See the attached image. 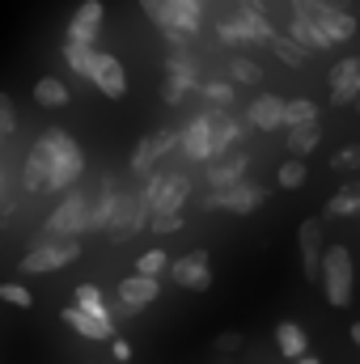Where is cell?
I'll return each mask as SVG.
<instances>
[{
  "label": "cell",
  "instance_id": "obj_1",
  "mask_svg": "<svg viewBox=\"0 0 360 364\" xmlns=\"http://www.w3.org/2000/svg\"><path fill=\"white\" fill-rule=\"evenodd\" d=\"M43 153H47V191H68L73 182L85 174V157L77 149V140L64 127H51L38 136Z\"/></svg>",
  "mask_w": 360,
  "mask_h": 364
},
{
  "label": "cell",
  "instance_id": "obj_2",
  "mask_svg": "<svg viewBox=\"0 0 360 364\" xmlns=\"http://www.w3.org/2000/svg\"><path fill=\"white\" fill-rule=\"evenodd\" d=\"M140 9H144V17H149L153 26L166 30L170 43H186V38L199 30V9H203V0H140Z\"/></svg>",
  "mask_w": 360,
  "mask_h": 364
},
{
  "label": "cell",
  "instance_id": "obj_3",
  "mask_svg": "<svg viewBox=\"0 0 360 364\" xmlns=\"http://www.w3.org/2000/svg\"><path fill=\"white\" fill-rule=\"evenodd\" d=\"M318 279H322L327 301H331L335 309H348V305H352V250H348V246H322Z\"/></svg>",
  "mask_w": 360,
  "mask_h": 364
},
{
  "label": "cell",
  "instance_id": "obj_4",
  "mask_svg": "<svg viewBox=\"0 0 360 364\" xmlns=\"http://www.w3.org/2000/svg\"><path fill=\"white\" fill-rule=\"evenodd\" d=\"M292 9H297L301 21H309L314 30H322V34L331 38V47H335V43H348V38L356 34V17H352L348 9L331 4V0H292Z\"/></svg>",
  "mask_w": 360,
  "mask_h": 364
},
{
  "label": "cell",
  "instance_id": "obj_5",
  "mask_svg": "<svg viewBox=\"0 0 360 364\" xmlns=\"http://www.w3.org/2000/svg\"><path fill=\"white\" fill-rule=\"evenodd\" d=\"M140 199H144L149 216L182 212V208H186V199H191V178H186V174H179V170H174V174H153V178L144 182Z\"/></svg>",
  "mask_w": 360,
  "mask_h": 364
},
{
  "label": "cell",
  "instance_id": "obj_6",
  "mask_svg": "<svg viewBox=\"0 0 360 364\" xmlns=\"http://www.w3.org/2000/svg\"><path fill=\"white\" fill-rule=\"evenodd\" d=\"M144 225H149V208H144L140 191H115V203H110V216H106L110 242H127V237H136Z\"/></svg>",
  "mask_w": 360,
  "mask_h": 364
},
{
  "label": "cell",
  "instance_id": "obj_7",
  "mask_svg": "<svg viewBox=\"0 0 360 364\" xmlns=\"http://www.w3.org/2000/svg\"><path fill=\"white\" fill-rule=\"evenodd\" d=\"M81 259V242L77 237H55V242H38L34 250L21 255V275H47V272H60L68 263Z\"/></svg>",
  "mask_w": 360,
  "mask_h": 364
},
{
  "label": "cell",
  "instance_id": "obj_8",
  "mask_svg": "<svg viewBox=\"0 0 360 364\" xmlns=\"http://www.w3.org/2000/svg\"><path fill=\"white\" fill-rule=\"evenodd\" d=\"M85 225H90V195L73 191V195L47 216V225H43V242H55V237H81Z\"/></svg>",
  "mask_w": 360,
  "mask_h": 364
},
{
  "label": "cell",
  "instance_id": "obj_9",
  "mask_svg": "<svg viewBox=\"0 0 360 364\" xmlns=\"http://www.w3.org/2000/svg\"><path fill=\"white\" fill-rule=\"evenodd\" d=\"M162 296V279H149V275H123L119 279V305H115V314H123V318H132V314H140V309H149L153 301ZM110 314V318H115Z\"/></svg>",
  "mask_w": 360,
  "mask_h": 364
},
{
  "label": "cell",
  "instance_id": "obj_10",
  "mask_svg": "<svg viewBox=\"0 0 360 364\" xmlns=\"http://www.w3.org/2000/svg\"><path fill=\"white\" fill-rule=\"evenodd\" d=\"M212 259H208V250H186L182 259H170V279L186 288V292H208L212 288V267H208Z\"/></svg>",
  "mask_w": 360,
  "mask_h": 364
},
{
  "label": "cell",
  "instance_id": "obj_11",
  "mask_svg": "<svg viewBox=\"0 0 360 364\" xmlns=\"http://www.w3.org/2000/svg\"><path fill=\"white\" fill-rule=\"evenodd\" d=\"M263 199H268V191H263V186H255V182H233V186H225V191L208 195V199H203V208H225V212H233V216H250V212H259V208H263Z\"/></svg>",
  "mask_w": 360,
  "mask_h": 364
},
{
  "label": "cell",
  "instance_id": "obj_12",
  "mask_svg": "<svg viewBox=\"0 0 360 364\" xmlns=\"http://www.w3.org/2000/svg\"><path fill=\"white\" fill-rule=\"evenodd\" d=\"M174 144H179V132H166V127H162V132H153V136H144V140L136 144V153H132V166H127V170H132L136 178H149V174H153V166H157V157H166Z\"/></svg>",
  "mask_w": 360,
  "mask_h": 364
},
{
  "label": "cell",
  "instance_id": "obj_13",
  "mask_svg": "<svg viewBox=\"0 0 360 364\" xmlns=\"http://www.w3.org/2000/svg\"><path fill=\"white\" fill-rule=\"evenodd\" d=\"M90 81L106 93V97H115V102H119V97H127V68H123L115 55H106V51H93Z\"/></svg>",
  "mask_w": 360,
  "mask_h": 364
},
{
  "label": "cell",
  "instance_id": "obj_14",
  "mask_svg": "<svg viewBox=\"0 0 360 364\" xmlns=\"http://www.w3.org/2000/svg\"><path fill=\"white\" fill-rule=\"evenodd\" d=\"M102 17H106V4L102 0H81L77 13H73V21H68V38L64 43H85V47H93V38L102 30Z\"/></svg>",
  "mask_w": 360,
  "mask_h": 364
},
{
  "label": "cell",
  "instance_id": "obj_15",
  "mask_svg": "<svg viewBox=\"0 0 360 364\" xmlns=\"http://www.w3.org/2000/svg\"><path fill=\"white\" fill-rule=\"evenodd\" d=\"M203 119H208V157H225V149H233L242 140V123L225 110H212Z\"/></svg>",
  "mask_w": 360,
  "mask_h": 364
},
{
  "label": "cell",
  "instance_id": "obj_16",
  "mask_svg": "<svg viewBox=\"0 0 360 364\" xmlns=\"http://www.w3.org/2000/svg\"><path fill=\"white\" fill-rule=\"evenodd\" d=\"M60 318H64V326H73L81 339H115V318H110V314H81L77 305H68V309H60Z\"/></svg>",
  "mask_w": 360,
  "mask_h": 364
},
{
  "label": "cell",
  "instance_id": "obj_17",
  "mask_svg": "<svg viewBox=\"0 0 360 364\" xmlns=\"http://www.w3.org/2000/svg\"><path fill=\"white\" fill-rule=\"evenodd\" d=\"M356 93H360V60L348 55V60H339L335 73H331V102H335V106H348Z\"/></svg>",
  "mask_w": 360,
  "mask_h": 364
},
{
  "label": "cell",
  "instance_id": "obj_18",
  "mask_svg": "<svg viewBox=\"0 0 360 364\" xmlns=\"http://www.w3.org/2000/svg\"><path fill=\"white\" fill-rule=\"evenodd\" d=\"M246 119H250V127H259V132L284 127V97H280V93H259V97L250 102Z\"/></svg>",
  "mask_w": 360,
  "mask_h": 364
},
{
  "label": "cell",
  "instance_id": "obj_19",
  "mask_svg": "<svg viewBox=\"0 0 360 364\" xmlns=\"http://www.w3.org/2000/svg\"><path fill=\"white\" fill-rule=\"evenodd\" d=\"M322 220H305L301 225V272L318 279V259H322Z\"/></svg>",
  "mask_w": 360,
  "mask_h": 364
},
{
  "label": "cell",
  "instance_id": "obj_20",
  "mask_svg": "<svg viewBox=\"0 0 360 364\" xmlns=\"http://www.w3.org/2000/svg\"><path fill=\"white\" fill-rule=\"evenodd\" d=\"M246 166H250V157H246V153L216 157V166H208V182H212L216 191H225V186H233V182L246 178Z\"/></svg>",
  "mask_w": 360,
  "mask_h": 364
},
{
  "label": "cell",
  "instance_id": "obj_21",
  "mask_svg": "<svg viewBox=\"0 0 360 364\" xmlns=\"http://www.w3.org/2000/svg\"><path fill=\"white\" fill-rule=\"evenodd\" d=\"M195 90V64H191V55H182L174 51L170 55V85H166V102H182V93Z\"/></svg>",
  "mask_w": 360,
  "mask_h": 364
},
{
  "label": "cell",
  "instance_id": "obj_22",
  "mask_svg": "<svg viewBox=\"0 0 360 364\" xmlns=\"http://www.w3.org/2000/svg\"><path fill=\"white\" fill-rule=\"evenodd\" d=\"M179 144H182V153H186L191 161H208V119H203V114H195V119L182 127Z\"/></svg>",
  "mask_w": 360,
  "mask_h": 364
},
{
  "label": "cell",
  "instance_id": "obj_23",
  "mask_svg": "<svg viewBox=\"0 0 360 364\" xmlns=\"http://www.w3.org/2000/svg\"><path fill=\"white\" fill-rule=\"evenodd\" d=\"M322 144V127L318 123H301V127H288V153L297 157V161H305L314 149Z\"/></svg>",
  "mask_w": 360,
  "mask_h": 364
},
{
  "label": "cell",
  "instance_id": "obj_24",
  "mask_svg": "<svg viewBox=\"0 0 360 364\" xmlns=\"http://www.w3.org/2000/svg\"><path fill=\"white\" fill-rule=\"evenodd\" d=\"M275 348H280V356L297 360V356L309 352V339H305V331H301L297 322H280V326H275Z\"/></svg>",
  "mask_w": 360,
  "mask_h": 364
},
{
  "label": "cell",
  "instance_id": "obj_25",
  "mask_svg": "<svg viewBox=\"0 0 360 364\" xmlns=\"http://www.w3.org/2000/svg\"><path fill=\"white\" fill-rule=\"evenodd\" d=\"M34 102H38L43 110H60V106L73 102V93H68V85H64L60 77H43V81L34 85Z\"/></svg>",
  "mask_w": 360,
  "mask_h": 364
},
{
  "label": "cell",
  "instance_id": "obj_26",
  "mask_svg": "<svg viewBox=\"0 0 360 364\" xmlns=\"http://www.w3.org/2000/svg\"><path fill=\"white\" fill-rule=\"evenodd\" d=\"M21 182H26V191H47V153H43L38 140H34V149H30V157H26Z\"/></svg>",
  "mask_w": 360,
  "mask_h": 364
},
{
  "label": "cell",
  "instance_id": "obj_27",
  "mask_svg": "<svg viewBox=\"0 0 360 364\" xmlns=\"http://www.w3.org/2000/svg\"><path fill=\"white\" fill-rule=\"evenodd\" d=\"M288 38H292L301 51H327V47H331V38H327L322 30H314L309 21H301V17H292V30H288Z\"/></svg>",
  "mask_w": 360,
  "mask_h": 364
},
{
  "label": "cell",
  "instance_id": "obj_28",
  "mask_svg": "<svg viewBox=\"0 0 360 364\" xmlns=\"http://www.w3.org/2000/svg\"><path fill=\"white\" fill-rule=\"evenodd\" d=\"M301 123H318V102L284 97V127H301Z\"/></svg>",
  "mask_w": 360,
  "mask_h": 364
},
{
  "label": "cell",
  "instance_id": "obj_29",
  "mask_svg": "<svg viewBox=\"0 0 360 364\" xmlns=\"http://www.w3.org/2000/svg\"><path fill=\"white\" fill-rule=\"evenodd\" d=\"M360 212V186L348 182L335 191V199H327V216H356Z\"/></svg>",
  "mask_w": 360,
  "mask_h": 364
},
{
  "label": "cell",
  "instance_id": "obj_30",
  "mask_svg": "<svg viewBox=\"0 0 360 364\" xmlns=\"http://www.w3.org/2000/svg\"><path fill=\"white\" fill-rule=\"evenodd\" d=\"M268 43H271V51H275V55H280V60H284L288 68H301V64L309 60V51H301V47H297V43H292L288 34H271Z\"/></svg>",
  "mask_w": 360,
  "mask_h": 364
},
{
  "label": "cell",
  "instance_id": "obj_31",
  "mask_svg": "<svg viewBox=\"0 0 360 364\" xmlns=\"http://www.w3.org/2000/svg\"><path fill=\"white\" fill-rule=\"evenodd\" d=\"M64 64L77 73V77H85L90 81V64H93V47L85 43H64Z\"/></svg>",
  "mask_w": 360,
  "mask_h": 364
},
{
  "label": "cell",
  "instance_id": "obj_32",
  "mask_svg": "<svg viewBox=\"0 0 360 364\" xmlns=\"http://www.w3.org/2000/svg\"><path fill=\"white\" fill-rule=\"evenodd\" d=\"M166 267H170V255H166L162 246L136 259V275H149V279H162V275H166Z\"/></svg>",
  "mask_w": 360,
  "mask_h": 364
},
{
  "label": "cell",
  "instance_id": "obj_33",
  "mask_svg": "<svg viewBox=\"0 0 360 364\" xmlns=\"http://www.w3.org/2000/svg\"><path fill=\"white\" fill-rule=\"evenodd\" d=\"M81 314H110L106 301H102V288L97 284H77V301H73Z\"/></svg>",
  "mask_w": 360,
  "mask_h": 364
},
{
  "label": "cell",
  "instance_id": "obj_34",
  "mask_svg": "<svg viewBox=\"0 0 360 364\" xmlns=\"http://www.w3.org/2000/svg\"><path fill=\"white\" fill-rule=\"evenodd\" d=\"M238 21L250 30V43H268V38H271V26H268V17H263L259 9H250V4H246V9L238 13Z\"/></svg>",
  "mask_w": 360,
  "mask_h": 364
},
{
  "label": "cell",
  "instance_id": "obj_35",
  "mask_svg": "<svg viewBox=\"0 0 360 364\" xmlns=\"http://www.w3.org/2000/svg\"><path fill=\"white\" fill-rule=\"evenodd\" d=\"M305 178H309V170H305V161H297V157H288V161L275 170V182H280L284 191H292V186H305Z\"/></svg>",
  "mask_w": 360,
  "mask_h": 364
},
{
  "label": "cell",
  "instance_id": "obj_36",
  "mask_svg": "<svg viewBox=\"0 0 360 364\" xmlns=\"http://www.w3.org/2000/svg\"><path fill=\"white\" fill-rule=\"evenodd\" d=\"M225 73H229L233 81H242V85H255V81L263 77V73H259V64H255V60H246V55H233V60L225 64Z\"/></svg>",
  "mask_w": 360,
  "mask_h": 364
},
{
  "label": "cell",
  "instance_id": "obj_37",
  "mask_svg": "<svg viewBox=\"0 0 360 364\" xmlns=\"http://www.w3.org/2000/svg\"><path fill=\"white\" fill-rule=\"evenodd\" d=\"M0 301L4 305H17V309H30L34 305V296H30L26 284H0Z\"/></svg>",
  "mask_w": 360,
  "mask_h": 364
},
{
  "label": "cell",
  "instance_id": "obj_38",
  "mask_svg": "<svg viewBox=\"0 0 360 364\" xmlns=\"http://www.w3.org/2000/svg\"><path fill=\"white\" fill-rule=\"evenodd\" d=\"M17 132V110H13V97L0 93V140H9Z\"/></svg>",
  "mask_w": 360,
  "mask_h": 364
},
{
  "label": "cell",
  "instance_id": "obj_39",
  "mask_svg": "<svg viewBox=\"0 0 360 364\" xmlns=\"http://www.w3.org/2000/svg\"><path fill=\"white\" fill-rule=\"evenodd\" d=\"M221 43H229V47H238V43H250V30L233 17V21H221Z\"/></svg>",
  "mask_w": 360,
  "mask_h": 364
},
{
  "label": "cell",
  "instance_id": "obj_40",
  "mask_svg": "<svg viewBox=\"0 0 360 364\" xmlns=\"http://www.w3.org/2000/svg\"><path fill=\"white\" fill-rule=\"evenodd\" d=\"M203 97H208L212 106H229V102H233V85H229V81H208V85H203Z\"/></svg>",
  "mask_w": 360,
  "mask_h": 364
},
{
  "label": "cell",
  "instance_id": "obj_41",
  "mask_svg": "<svg viewBox=\"0 0 360 364\" xmlns=\"http://www.w3.org/2000/svg\"><path fill=\"white\" fill-rule=\"evenodd\" d=\"M153 233H179L182 229V212H166V216H149Z\"/></svg>",
  "mask_w": 360,
  "mask_h": 364
},
{
  "label": "cell",
  "instance_id": "obj_42",
  "mask_svg": "<svg viewBox=\"0 0 360 364\" xmlns=\"http://www.w3.org/2000/svg\"><path fill=\"white\" fill-rule=\"evenodd\" d=\"M212 348H216V352H238V348H246V339H242L238 331H221V335L212 339Z\"/></svg>",
  "mask_w": 360,
  "mask_h": 364
},
{
  "label": "cell",
  "instance_id": "obj_43",
  "mask_svg": "<svg viewBox=\"0 0 360 364\" xmlns=\"http://www.w3.org/2000/svg\"><path fill=\"white\" fill-rule=\"evenodd\" d=\"M356 161H360V149L356 144H348V149L335 157V170H356Z\"/></svg>",
  "mask_w": 360,
  "mask_h": 364
},
{
  "label": "cell",
  "instance_id": "obj_44",
  "mask_svg": "<svg viewBox=\"0 0 360 364\" xmlns=\"http://www.w3.org/2000/svg\"><path fill=\"white\" fill-rule=\"evenodd\" d=\"M110 356L119 364H127L132 360V343H127V339H110Z\"/></svg>",
  "mask_w": 360,
  "mask_h": 364
},
{
  "label": "cell",
  "instance_id": "obj_45",
  "mask_svg": "<svg viewBox=\"0 0 360 364\" xmlns=\"http://www.w3.org/2000/svg\"><path fill=\"white\" fill-rule=\"evenodd\" d=\"M292 364H322V360H318V356H309V352H305V356H297V360H292Z\"/></svg>",
  "mask_w": 360,
  "mask_h": 364
},
{
  "label": "cell",
  "instance_id": "obj_46",
  "mask_svg": "<svg viewBox=\"0 0 360 364\" xmlns=\"http://www.w3.org/2000/svg\"><path fill=\"white\" fill-rule=\"evenodd\" d=\"M246 4H250V9H255V4H259V0H246Z\"/></svg>",
  "mask_w": 360,
  "mask_h": 364
}]
</instances>
